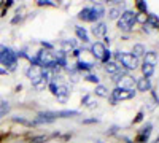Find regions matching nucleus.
Masks as SVG:
<instances>
[{
    "mask_svg": "<svg viewBox=\"0 0 159 143\" xmlns=\"http://www.w3.org/2000/svg\"><path fill=\"white\" fill-rule=\"evenodd\" d=\"M38 5H40V7H46V5H49V7H56V3H54V2H51V0H38Z\"/></svg>",
    "mask_w": 159,
    "mask_h": 143,
    "instance_id": "7c9ffc66",
    "label": "nucleus"
},
{
    "mask_svg": "<svg viewBox=\"0 0 159 143\" xmlns=\"http://www.w3.org/2000/svg\"><path fill=\"white\" fill-rule=\"evenodd\" d=\"M145 64H148V65L154 67L157 64V54L154 51H148V53H145Z\"/></svg>",
    "mask_w": 159,
    "mask_h": 143,
    "instance_id": "2eb2a0df",
    "label": "nucleus"
},
{
    "mask_svg": "<svg viewBox=\"0 0 159 143\" xmlns=\"http://www.w3.org/2000/svg\"><path fill=\"white\" fill-rule=\"evenodd\" d=\"M107 51H108V49L105 48V45H103V43H100V42L92 43V46H91V54L94 56L96 59H99V60H102V59L105 57Z\"/></svg>",
    "mask_w": 159,
    "mask_h": 143,
    "instance_id": "39448f33",
    "label": "nucleus"
},
{
    "mask_svg": "<svg viewBox=\"0 0 159 143\" xmlns=\"http://www.w3.org/2000/svg\"><path fill=\"white\" fill-rule=\"evenodd\" d=\"M135 86L137 89L140 91V92H147V91H151V83H150V78H139V80L135 81Z\"/></svg>",
    "mask_w": 159,
    "mask_h": 143,
    "instance_id": "9b49d317",
    "label": "nucleus"
},
{
    "mask_svg": "<svg viewBox=\"0 0 159 143\" xmlns=\"http://www.w3.org/2000/svg\"><path fill=\"white\" fill-rule=\"evenodd\" d=\"M118 87L119 89H127V91H134V86H135V80L132 76H129V75H126V76H123L121 80H119L118 83Z\"/></svg>",
    "mask_w": 159,
    "mask_h": 143,
    "instance_id": "6e6552de",
    "label": "nucleus"
},
{
    "mask_svg": "<svg viewBox=\"0 0 159 143\" xmlns=\"http://www.w3.org/2000/svg\"><path fill=\"white\" fill-rule=\"evenodd\" d=\"M119 16H121V10H119V8H110L108 10V18L110 19H118Z\"/></svg>",
    "mask_w": 159,
    "mask_h": 143,
    "instance_id": "b1692460",
    "label": "nucleus"
},
{
    "mask_svg": "<svg viewBox=\"0 0 159 143\" xmlns=\"http://www.w3.org/2000/svg\"><path fill=\"white\" fill-rule=\"evenodd\" d=\"M119 70H121V65H119L118 62L108 60L107 64H105V72H107V73H113V75H116V73H119Z\"/></svg>",
    "mask_w": 159,
    "mask_h": 143,
    "instance_id": "4468645a",
    "label": "nucleus"
},
{
    "mask_svg": "<svg viewBox=\"0 0 159 143\" xmlns=\"http://www.w3.org/2000/svg\"><path fill=\"white\" fill-rule=\"evenodd\" d=\"M8 73V70H5V69H0V75H7Z\"/></svg>",
    "mask_w": 159,
    "mask_h": 143,
    "instance_id": "58836bf2",
    "label": "nucleus"
},
{
    "mask_svg": "<svg viewBox=\"0 0 159 143\" xmlns=\"http://www.w3.org/2000/svg\"><path fill=\"white\" fill-rule=\"evenodd\" d=\"M132 56L134 57H142V56H145V53H147V49H145V46L143 45H140V43H137V45H134V49H132Z\"/></svg>",
    "mask_w": 159,
    "mask_h": 143,
    "instance_id": "6ab92c4d",
    "label": "nucleus"
},
{
    "mask_svg": "<svg viewBox=\"0 0 159 143\" xmlns=\"http://www.w3.org/2000/svg\"><path fill=\"white\" fill-rule=\"evenodd\" d=\"M56 97H57V100L61 102V103H65L69 100V96H70V91H69V87L67 86H64V84H59L57 86V91H56V94H54Z\"/></svg>",
    "mask_w": 159,
    "mask_h": 143,
    "instance_id": "1a4fd4ad",
    "label": "nucleus"
},
{
    "mask_svg": "<svg viewBox=\"0 0 159 143\" xmlns=\"http://www.w3.org/2000/svg\"><path fill=\"white\" fill-rule=\"evenodd\" d=\"M48 87H49V91L52 92V96H54V94H56V91H57V84H56L54 81H51V83L48 84Z\"/></svg>",
    "mask_w": 159,
    "mask_h": 143,
    "instance_id": "473e14b6",
    "label": "nucleus"
},
{
    "mask_svg": "<svg viewBox=\"0 0 159 143\" xmlns=\"http://www.w3.org/2000/svg\"><path fill=\"white\" fill-rule=\"evenodd\" d=\"M135 96L134 91H127V89H119V87H115L113 89V92H111V97L119 102V100H129Z\"/></svg>",
    "mask_w": 159,
    "mask_h": 143,
    "instance_id": "20e7f679",
    "label": "nucleus"
},
{
    "mask_svg": "<svg viewBox=\"0 0 159 143\" xmlns=\"http://www.w3.org/2000/svg\"><path fill=\"white\" fill-rule=\"evenodd\" d=\"M18 56L19 53H16V51L10 48H2L0 49V64L5 65V70H15L18 65Z\"/></svg>",
    "mask_w": 159,
    "mask_h": 143,
    "instance_id": "f257e3e1",
    "label": "nucleus"
},
{
    "mask_svg": "<svg viewBox=\"0 0 159 143\" xmlns=\"http://www.w3.org/2000/svg\"><path fill=\"white\" fill-rule=\"evenodd\" d=\"M147 24H148V25H151V27H154V29H159V18H157V16H154V15H148ZM147 24H145V25H147Z\"/></svg>",
    "mask_w": 159,
    "mask_h": 143,
    "instance_id": "412c9836",
    "label": "nucleus"
},
{
    "mask_svg": "<svg viewBox=\"0 0 159 143\" xmlns=\"http://www.w3.org/2000/svg\"><path fill=\"white\" fill-rule=\"evenodd\" d=\"M153 143H159V137H157V138H156V141H153Z\"/></svg>",
    "mask_w": 159,
    "mask_h": 143,
    "instance_id": "ea45409f",
    "label": "nucleus"
},
{
    "mask_svg": "<svg viewBox=\"0 0 159 143\" xmlns=\"http://www.w3.org/2000/svg\"><path fill=\"white\" fill-rule=\"evenodd\" d=\"M147 19H148V15H143V13H135V22L147 24Z\"/></svg>",
    "mask_w": 159,
    "mask_h": 143,
    "instance_id": "cd10ccee",
    "label": "nucleus"
},
{
    "mask_svg": "<svg viewBox=\"0 0 159 143\" xmlns=\"http://www.w3.org/2000/svg\"><path fill=\"white\" fill-rule=\"evenodd\" d=\"M81 103H84V105H86V107H89V108H94V107L97 105V103H96L94 100H92V96H91V94L84 96V97H83V100H81Z\"/></svg>",
    "mask_w": 159,
    "mask_h": 143,
    "instance_id": "5701e85b",
    "label": "nucleus"
},
{
    "mask_svg": "<svg viewBox=\"0 0 159 143\" xmlns=\"http://www.w3.org/2000/svg\"><path fill=\"white\" fill-rule=\"evenodd\" d=\"M75 32H76V37H78L83 43H88V42H89V37H88V32H86L84 27H80V25H76Z\"/></svg>",
    "mask_w": 159,
    "mask_h": 143,
    "instance_id": "dca6fc26",
    "label": "nucleus"
},
{
    "mask_svg": "<svg viewBox=\"0 0 159 143\" xmlns=\"http://www.w3.org/2000/svg\"><path fill=\"white\" fill-rule=\"evenodd\" d=\"M134 24H135V13L134 11H124V13H121V16H119V19H118V27L119 29L127 32V30L132 29V25H134Z\"/></svg>",
    "mask_w": 159,
    "mask_h": 143,
    "instance_id": "7ed1b4c3",
    "label": "nucleus"
},
{
    "mask_svg": "<svg viewBox=\"0 0 159 143\" xmlns=\"http://www.w3.org/2000/svg\"><path fill=\"white\" fill-rule=\"evenodd\" d=\"M142 72H143V76L145 78H150L154 73V67L148 65V64H143V65H142Z\"/></svg>",
    "mask_w": 159,
    "mask_h": 143,
    "instance_id": "4be33fe9",
    "label": "nucleus"
},
{
    "mask_svg": "<svg viewBox=\"0 0 159 143\" xmlns=\"http://www.w3.org/2000/svg\"><path fill=\"white\" fill-rule=\"evenodd\" d=\"M54 119H57L56 111H43V113L38 114V118H37L35 124H37V123H45V124H48V123H52Z\"/></svg>",
    "mask_w": 159,
    "mask_h": 143,
    "instance_id": "9d476101",
    "label": "nucleus"
},
{
    "mask_svg": "<svg viewBox=\"0 0 159 143\" xmlns=\"http://www.w3.org/2000/svg\"><path fill=\"white\" fill-rule=\"evenodd\" d=\"M108 100H110V103H111V105H116V103H118V102H116V100H115L111 96H108Z\"/></svg>",
    "mask_w": 159,
    "mask_h": 143,
    "instance_id": "4c0bfd02",
    "label": "nucleus"
},
{
    "mask_svg": "<svg viewBox=\"0 0 159 143\" xmlns=\"http://www.w3.org/2000/svg\"><path fill=\"white\" fill-rule=\"evenodd\" d=\"M92 10L96 11V15L99 16V19H100V18H102V16L105 15V10H103V7H102L100 3H96L94 7H92Z\"/></svg>",
    "mask_w": 159,
    "mask_h": 143,
    "instance_id": "bb28decb",
    "label": "nucleus"
},
{
    "mask_svg": "<svg viewBox=\"0 0 159 143\" xmlns=\"http://www.w3.org/2000/svg\"><path fill=\"white\" fill-rule=\"evenodd\" d=\"M78 111L76 110H62V111H56L57 118H72V116H76Z\"/></svg>",
    "mask_w": 159,
    "mask_h": 143,
    "instance_id": "aec40b11",
    "label": "nucleus"
},
{
    "mask_svg": "<svg viewBox=\"0 0 159 143\" xmlns=\"http://www.w3.org/2000/svg\"><path fill=\"white\" fill-rule=\"evenodd\" d=\"M48 84H49V83H48V81L45 80V78H42V80H40L38 83H35V84H34V87H35L37 91H42V89H45V87H46Z\"/></svg>",
    "mask_w": 159,
    "mask_h": 143,
    "instance_id": "c85d7f7f",
    "label": "nucleus"
},
{
    "mask_svg": "<svg viewBox=\"0 0 159 143\" xmlns=\"http://www.w3.org/2000/svg\"><path fill=\"white\" fill-rule=\"evenodd\" d=\"M45 140H46L45 135H40V137H34V138H30V143H43Z\"/></svg>",
    "mask_w": 159,
    "mask_h": 143,
    "instance_id": "2f4dec72",
    "label": "nucleus"
},
{
    "mask_svg": "<svg viewBox=\"0 0 159 143\" xmlns=\"http://www.w3.org/2000/svg\"><path fill=\"white\" fill-rule=\"evenodd\" d=\"M142 119H143V113H142V111H140V113H139V114H137V118H135V119H134V124H137V123H140V121H142Z\"/></svg>",
    "mask_w": 159,
    "mask_h": 143,
    "instance_id": "f704fd0d",
    "label": "nucleus"
},
{
    "mask_svg": "<svg viewBox=\"0 0 159 143\" xmlns=\"http://www.w3.org/2000/svg\"><path fill=\"white\" fill-rule=\"evenodd\" d=\"M115 57H116L118 64H123L124 69H127V70H135L139 67V59L134 57L130 53H119L118 51L115 54Z\"/></svg>",
    "mask_w": 159,
    "mask_h": 143,
    "instance_id": "f03ea898",
    "label": "nucleus"
},
{
    "mask_svg": "<svg viewBox=\"0 0 159 143\" xmlns=\"http://www.w3.org/2000/svg\"><path fill=\"white\" fill-rule=\"evenodd\" d=\"M94 94L97 96V97H103V99H108V89L105 87V86H102V84H97L96 86V91H94Z\"/></svg>",
    "mask_w": 159,
    "mask_h": 143,
    "instance_id": "a211bd4d",
    "label": "nucleus"
},
{
    "mask_svg": "<svg viewBox=\"0 0 159 143\" xmlns=\"http://www.w3.org/2000/svg\"><path fill=\"white\" fill-rule=\"evenodd\" d=\"M94 67V62H84V60H80L76 64V70L78 72H88Z\"/></svg>",
    "mask_w": 159,
    "mask_h": 143,
    "instance_id": "f3484780",
    "label": "nucleus"
},
{
    "mask_svg": "<svg viewBox=\"0 0 159 143\" xmlns=\"http://www.w3.org/2000/svg\"><path fill=\"white\" fill-rule=\"evenodd\" d=\"M27 76L30 78L32 86H34L35 83H38V81L43 78V69L38 67V65H30L29 70H27Z\"/></svg>",
    "mask_w": 159,
    "mask_h": 143,
    "instance_id": "423d86ee",
    "label": "nucleus"
},
{
    "mask_svg": "<svg viewBox=\"0 0 159 143\" xmlns=\"http://www.w3.org/2000/svg\"><path fill=\"white\" fill-rule=\"evenodd\" d=\"M135 7L140 10L139 13H143V15H148V7L145 2H142V0H139V2H135Z\"/></svg>",
    "mask_w": 159,
    "mask_h": 143,
    "instance_id": "a878e982",
    "label": "nucleus"
},
{
    "mask_svg": "<svg viewBox=\"0 0 159 143\" xmlns=\"http://www.w3.org/2000/svg\"><path fill=\"white\" fill-rule=\"evenodd\" d=\"M92 34H94L96 37H105V35H107V24H105V22L96 24L94 27H92Z\"/></svg>",
    "mask_w": 159,
    "mask_h": 143,
    "instance_id": "ddd939ff",
    "label": "nucleus"
},
{
    "mask_svg": "<svg viewBox=\"0 0 159 143\" xmlns=\"http://www.w3.org/2000/svg\"><path fill=\"white\" fill-rule=\"evenodd\" d=\"M61 46H62V49H61L62 53L69 54V53H73V51L76 49V42L75 40H64Z\"/></svg>",
    "mask_w": 159,
    "mask_h": 143,
    "instance_id": "f8f14e48",
    "label": "nucleus"
},
{
    "mask_svg": "<svg viewBox=\"0 0 159 143\" xmlns=\"http://www.w3.org/2000/svg\"><path fill=\"white\" fill-rule=\"evenodd\" d=\"M83 123H84V124H91V123H97V119H96V118H91V119H84Z\"/></svg>",
    "mask_w": 159,
    "mask_h": 143,
    "instance_id": "e433bc0d",
    "label": "nucleus"
},
{
    "mask_svg": "<svg viewBox=\"0 0 159 143\" xmlns=\"http://www.w3.org/2000/svg\"><path fill=\"white\" fill-rule=\"evenodd\" d=\"M151 131H153V126L148 123L147 126H143V127L140 129V132H139V134H140V135H145V137H148V138H150V134H151Z\"/></svg>",
    "mask_w": 159,
    "mask_h": 143,
    "instance_id": "393cba45",
    "label": "nucleus"
},
{
    "mask_svg": "<svg viewBox=\"0 0 159 143\" xmlns=\"http://www.w3.org/2000/svg\"><path fill=\"white\" fill-rule=\"evenodd\" d=\"M42 45H43V46L46 48V51H48V49H52V48H54V46H52L51 43H46V42H42Z\"/></svg>",
    "mask_w": 159,
    "mask_h": 143,
    "instance_id": "c9c22d12",
    "label": "nucleus"
},
{
    "mask_svg": "<svg viewBox=\"0 0 159 143\" xmlns=\"http://www.w3.org/2000/svg\"><path fill=\"white\" fill-rule=\"evenodd\" d=\"M78 18L81 19V21H86V22H94V21L99 19V16L96 15V11L92 10V7H89V8H83L81 11H80Z\"/></svg>",
    "mask_w": 159,
    "mask_h": 143,
    "instance_id": "0eeeda50",
    "label": "nucleus"
},
{
    "mask_svg": "<svg viewBox=\"0 0 159 143\" xmlns=\"http://www.w3.org/2000/svg\"><path fill=\"white\" fill-rule=\"evenodd\" d=\"M135 141H137V143H147V141H148V137H145V135H140V134H139L137 138H135Z\"/></svg>",
    "mask_w": 159,
    "mask_h": 143,
    "instance_id": "72a5a7b5",
    "label": "nucleus"
},
{
    "mask_svg": "<svg viewBox=\"0 0 159 143\" xmlns=\"http://www.w3.org/2000/svg\"><path fill=\"white\" fill-rule=\"evenodd\" d=\"M84 80H86V81H89V83H96V84H99V76H97V75L89 73V75H86Z\"/></svg>",
    "mask_w": 159,
    "mask_h": 143,
    "instance_id": "c756f323",
    "label": "nucleus"
}]
</instances>
